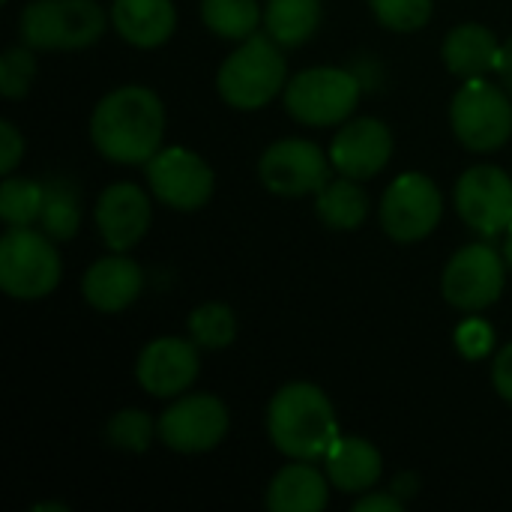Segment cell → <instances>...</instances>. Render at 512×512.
Segmentation results:
<instances>
[{"label":"cell","instance_id":"1","mask_svg":"<svg viewBox=\"0 0 512 512\" xmlns=\"http://www.w3.org/2000/svg\"><path fill=\"white\" fill-rule=\"evenodd\" d=\"M162 135L165 108L153 90L138 84L108 93L90 117V138L96 150L120 165L150 162L162 150Z\"/></svg>","mask_w":512,"mask_h":512},{"label":"cell","instance_id":"2","mask_svg":"<svg viewBox=\"0 0 512 512\" xmlns=\"http://www.w3.org/2000/svg\"><path fill=\"white\" fill-rule=\"evenodd\" d=\"M267 432L279 453L300 462H315L339 441V423L330 399L315 384L282 387L267 408Z\"/></svg>","mask_w":512,"mask_h":512},{"label":"cell","instance_id":"3","mask_svg":"<svg viewBox=\"0 0 512 512\" xmlns=\"http://www.w3.org/2000/svg\"><path fill=\"white\" fill-rule=\"evenodd\" d=\"M285 75L288 63L282 57V45L270 33H255L222 63L216 87L231 108L255 111L285 87Z\"/></svg>","mask_w":512,"mask_h":512},{"label":"cell","instance_id":"4","mask_svg":"<svg viewBox=\"0 0 512 512\" xmlns=\"http://www.w3.org/2000/svg\"><path fill=\"white\" fill-rule=\"evenodd\" d=\"M105 24V9L96 0H33L21 12V39L42 51H72L93 45Z\"/></svg>","mask_w":512,"mask_h":512},{"label":"cell","instance_id":"5","mask_svg":"<svg viewBox=\"0 0 512 512\" xmlns=\"http://www.w3.org/2000/svg\"><path fill=\"white\" fill-rule=\"evenodd\" d=\"M60 282V255L45 231L9 228L0 240V288L12 300H42Z\"/></svg>","mask_w":512,"mask_h":512},{"label":"cell","instance_id":"6","mask_svg":"<svg viewBox=\"0 0 512 512\" xmlns=\"http://www.w3.org/2000/svg\"><path fill=\"white\" fill-rule=\"evenodd\" d=\"M360 99V81L348 69L315 66L294 75L285 87V108L306 126L342 123Z\"/></svg>","mask_w":512,"mask_h":512},{"label":"cell","instance_id":"7","mask_svg":"<svg viewBox=\"0 0 512 512\" xmlns=\"http://www.w3.org/2000/svg\"><path fill=\"white\" fill-rule=\"evenodd\" d=\"M450 123L456 138L477 153L498 150L512 135V105L501 87L468 78L450 105Z\"/></svg>","mask_w":512,"mask_h":512},{"label":"cell","instance_id":"8","mask_svg":"<svg viewBox=\"0 0 512 512\" xmlns=\"http://www.w3.org/2000/svg\"><path fill=\"white\" fill-rule=\"evenodd\" d=\"M444 213V198L438 186L420 174L408 171L390 183L381 201V225L399 243H417L429 237Z\"/></svg>","mask_w":512,"mask_h":512},{"label":"cell","instance_id":"9","mask_svg":"<svg viewBox=\"0 0 512 512\" xmlns=\"http://www.w3.org/2000/svg\"><path fill=\"white\" fill-rule=\"evenodd\" d=\"M456 210L483 237L507 234L512 228V177L495 165L468 168L456 183Z\"/></svg>","mask_w":512,"mask_h":512},{"label":"cell","instance_id":"10","mask_svg":"<svg viewBox=\"0 0 512 512\" xmlns=\"http://www.w3.org/2000/svg\"><path fill=\"white\" fill-rule=\"evenodd\" d=\"M330 165L333 162L321 153L318 144L303 138H285L267 147L258 162V174L273 195L303 198L321 192L330 183Z\"/></svg>","mask_w":512,"mask_h":512},{"label":"cell","instance_id":"11","mask_svg":"<svg viewBox=\"0 0 512 512\" xmlns=\"http://www.w3.org/2000/svg\"><path fill=\"white\" fill-rule=\"evenodd\" d=\"M504 258L486 243H471L456 252L444 270V297L462 312H480L492 306L504 291Z\"/></svg>","mask_w":512,"mask_h":512},{"label":"cell","instance_id":"12","mask_svg":"<svg viewBox=\"0 0 512 512\" xmlns=\"http://www.w3.org/2000/svg\"><path fill=\"white\" fill-rule=\"evenodd\" d=\"M159 441L177 453H207L228 435V408L207 393L177 399L156 423Z\"/></svg>","mask_w":512,"mask_h":512},{"label":"cell","instance_id":"13","mask_svg":"<svg viewBox=\"0 0 512 512\" xmlns=\"http://www.w3.org/2000/svg\"><path fill=\"white\" fill-rule=\"evenodd\" d=\"M147 183L162 204L174 210H198L210 201L216 177L198 153L165 147L147 162Z\"/></svg>","mask_w":512,"mask_h":512},{"label":"cell","instance_id":"14","mask_svg":"<svg viewBox=\"0 0 512 512\" xmlns=\"http://www.w3.org/2000/svg\"><path fill=\"white\" fill-rule=\"evenodd\" d=\"M198 345L177 339V336H162L153 339L135 363V378L138 384L159 399H171L186 393L195 378H198Z\"/></svg>","mask_w":512,"mask_h":512},{"label":"cell","instance_id":"15","mask_svg":"<svg viewBox=\"0 0 512 512\" xmlns=\"http://www.w3.org/2000/svg\"><path fill=\"white\" fill-rule=\"evenodd\" d=\"M390 156H393V135L387 123L375 117H360L345 123L330 144L333 168L354 180L375 177L378 171H384Z\"/></svg>","mask_w":512,"mask_h":512},{"label":"cell","instance_id":"16","mask_svg":"<svg viewBox=\"0 0 512 512\" xmlns=\"http://www.w3.org/2000/svg\"><path fill=\"white\" fill-rule=\"evenodd\" d=\"M96 228L108 249H132L150 228V201L135 183H114L99 195Z\"/></svg>","mask_w":512,"mask_h":512},{"label":"cell","instance_id":"17","mask_svg":"<svg viewBox=\"0 0 512 512\" xmlns=\"http://www.w3.org/2000/svg\"><path fill=\"white\" fill-rule=\"evenodd\" d=\"M141 288H144V273L123 252L99 258L96 264H90V270L81 279L84 300L99 312H123L138 300Z\"/></svg>","mask_w":512,"mask_h":512},{"label":"cell","instance_id":"18","mask_svg":"<svg viewBox=\"0 0 512 512\" xmlns=\"http://www.w3.org/2000/svg\"><path fill=\"white\" fill-rule=\"evenodd\" d=\"M114 30L135 48H156L171 39L177 27V9L171 0H114Z\"/></svg>","mask_w":512,"mask_h":512},{"label":"cell","instance_id":"19","mask_svg":"<svg viewBox=\"0 0 512 512\" xmlns=\"http://www.w3.org/2000/svg\"><path fill=\"white\" fill-rule=\"evenodd\" d=\"M501 42L498 36L483 24H462L453 27L444 39V63L453 75L462 78H483L486 72H495L501 66Z\"/></svg>","mask_w":512,"mask_h":512},{"label":"cell","instance_id":"20","mask_svg":"<svg viewBox=\"0 0 512 512\" xmlns=\"http://www.w3.org/2000/svg\"><path fill=\"white\" fill-rule=\"evenodd\" d=\"M330 480V477H327ZM324 474L312 462L294 459V465H285L270 489H267V510L273 512H321L330 501Z\"/></svg>","mask_w":512,"mask_h":512},{"label":"cell","instance_id":"21","mask_svg":"<svg viewBox=\"0 0 512 512\" xmlns=\"http://www.w3.org/2000/svg\"><path fill=\"white\" fill-rule=\"evenodd\" d=\"M327 477L342 492H369L384 471V459L378 447L363 438H339L324 456Z\"/></svg>","mask_w":512,"mask_h":512},{"label":"cell","instance_id":"22","mask_svg":"<svg viewBox=\"0 0 512 512\" xmlns=\"http://www.w3.org/2000/svg\"><path fill=\"white\" fill-rule=\"evenodd\" d=\"M321 24V0H267L264 27L282 48H297L315 36Z\"/></svg>","mask_w":512,"mask_h":512},{"label":"cell","instance_id":"23","mask_svg":"<svg viewBox=\"0 0 512 512\" xmlns=\"http://www.w3.org/2000/svg\"><path fill=\"white\" fill-rule=\"evenodd\" d=\"M315 210L327 228L354 231L369 213V198L360 189V180L342 174L339 180H330L321 192H315Z\"/></svg>","mask_w":512,"mask_h":512},{"label":"cell","instance_id":"24","mask_svg":"<svg viewBox=\"0 0 512 512\" xmlns=\"http://www.w3.org/2000/svg\"><path fill=\"white\" fill-rule=\"evenodd\" d=\"M204 24L222 39H249L258 33L261 6L258 0H201Z\"/></svg>","mask_w":512,"mask_h":512},{"label":"cell","instance_id":"25","mask_svg":"<svg viewBox=\"0 0 512 512\" xmlns=\"http://www.w3.org/2000/svg\"><path fill=\"white\" fill-rule=\"evenodd\" d=\"M39 225L51 240L75 237V231L81 225V204H78V189L72 183H66V180L45 183V204H42Z\"/></svg>","mask_w":512,"mask_h":512},{"label":"cell","instance_id":"26","mask_svg":"<svg viewBox=\"0 0 512 512\" xmlns=\"http://www.w3.org/2000/svg\"><path fill=\"white\" fill-rule=\"evenodd\" d=\"M45 204V183L9 177L0 186V216L9 228H27L39 222Z\"/></svg>","mask_w":512,"mask_h":512},{"label":"cell","instance_id":"27","mask_svg":"<svg viewBox=\"0 0 512 512\" xmlns=\"http://www.w3.org/2000/svg\"><path fill=\"white\" fill-rule=\"evenodd\" d=\"M189 336L198 348H228L237 336V318L225 303H204L189 315Z\"/></svg>","mask_w":512,"mask_h":512},{"label":"cell","instance_id":"28","mask_svg":"<svg viewBox=\"0 0 512 512\" xmlns=\"http://www.w3.org/2000/svg\"><path fill=\"white\" fill-rule=\"evenodd\" d=\"M105 435H108V441H111L114 447H120V450L144 453V450L150 447L153 435H159V432H156V423L150 420V414L129 408V411H120V414H114V417L108 420Z\"/></svg>","mask_w":512,"mask_h":512},{"label":"cell","instance_id":"29","mask_svg":"<svg viewBox=\"0 0 512 512\" xmlns=\"http://www.w3.org/2000/svg\"><path fill=\"white\" fill-rule=\"evenodd\" d=\"M369 6L375 18L396 33L420 30L432 18V0H369Z\"/></svg>","mask_w":512,"mask_h":512},{"label":"cell","instance_id":"30","mask_svg":"<svg viewBox=\"0 0 512 512\" xmlns=\"http://www.w3.org/2000/svg\"><path fill=\"white\" fill-rule=\"evenodd\" d=\"M36 78V60L27 48H9L0 57V93L6 99H21Z\"/></svg>","mask_w":512,"mask_h":512},{"label":"cell","instance_id":"31","mask_svg":"<svg viewBox=\"0 0 512 512\" xmlns=\"http://www.w3.org/2000/svg\"><path fill=\"white\" fill-rule=\"evenodd\" d=\"M492 345H495V333H492V327H489L486 321H480V318H471V321H465V324L456 330V348H459L468 360L486 357V354L492 351Z\"/></svg>","mask_w":512,"mask_h":512},{"label":"cell","instance_id":"32","mask_svg":"<svg viewBox=\"0 0 512 512\" xmlns=\"http://www.w3.org/2000/svg\"><path fill=\"white\" fill-rule=\"evenodd\" d=\"M21 156H24V138L9 120H3L0 123V171L12 174L15 165L21 162Z\"/></svg>","mask_w":512,"mask_h":512},{"label":"cell","instance_id":"33","mask_svg":"<svg viewBox=\"0 0 512 512\" xmlns=\"http://www.w3.org/2000/svg\"><path fill=\"white\" fill-rule=\"evenodd\" d=\"M492 384L495 390L501 393V399H507L512 405V342L504 345L495 357V366H492Z\"/></svg>","mask_w":512,"mask_h":512},{"label":"cell","instance_id":"34","mask_svg":"<svg viewBox=\"0 0 512 512\" xmlns=\"http://www.w3.org/2000/svg\"><path fill=\"white\" fill-rule=\"evenodd\" d=\"M402 501L396 495H366L354 504V512H399Z\"/></svg>","mask_w":512,"mask_h":512},{"label":"cell","instance_id":"35","mask_svg":"<svg viewBox=\"0 0 512 512\" xmlns=\"http://www.w3.org/2000/svg\"><path fill=\"white\" fill-rule=\"evenodd\" d=\"M498 72L504 75V84L512 90V36L504 42V48H501V66H498Z\"/></svg>","mask_w":512,"mask_h":512},{"label":"cell","instance_id":"36","mask_svg":"<svg viewBox=\"0 0 512 512\" xmlns=\"http://www.w3.org/2000/svg\"><path fill=\"white\" fill-rule=\"evenodd\" d=\"M408 486H417V480H414V477H399L393 492H396V495H414L417 489H408Z\"/></svg>","mask_w":512,"mask_h":512},{"label":"cell","instance_id":"37","mask_svg":"<svg viewBox=\"0 0 512 512\" xmlns=\"http://www.w3.org/2000/svg\"><path fill=\"white\" fill-rule=\"evenodd\" d=\"M504 258H507V267H510V273H512V228L507 231V243H504Z\"/></svg>","mask_w":512,"mask_h":512},{"label":"cell","instance_id":"38","mask_svg":"<svg viewBox=\"0 0 512 512\" xmlns=\"http://www.w3.org/2000/svg\"><path fill=\"white\" fill-rule=\"evenodd\" d=\"M45 510L66 512V507H63V504H36V507H33V512H45Z\"/></svg>","mask_w":512,"mask_h":512}]
</instances>
